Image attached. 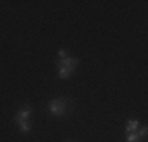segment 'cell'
Segmentation results:
<instances>
[{"mask_svg":"<svg viewBox=\"0 0 148 142\" xmlns=\"http://www.w3.org/2000/svg\"><path fill=\"white\" fill-rule=\"evenodd\" d=\"M137 142H140V141H137Z\"/></svg>","mask_w":148,"mask_h":142,"instance_id":"cell-10","label":"cell"},{"mask_svg":"<svg viewBox=\"0 0 148 142\" xmlns=\"http://www.w3.org/2000/svg\"><path fill=\"white\" fill-rule=\"evenodd\" d=\"M49 111L51 114H54V115H65L66 112V99L63 98H58V99H54V101L49 103Z\"/></svg>","mask_w":148,"mask_h":142,"instance_id":"cell-1","label":"cell"},{"mask_svg":"<svg viewBox=\"0 0 148 142\" xmlns=\"http://www.w3.org/2000/svg\"><path fill=\"white\" fill-rule=\"evenodd\" d=\"M73 71H74L73 68H66V66H58V76L62 77V79H66V77L71 76Z\"/></svg>","mask_w":148,"mask_h":142,"instance_id":"cell-4","label":"cell"},{"mask_svg":"<svg viewBox=\"0 0 148 142\" xmlns=\"http://www.w3.org/2000/svg\"><path fill=\"white\" fill-rule=\"evenodd\" d=\"M137 128H139V122H137V120H131V122H128L126 131H128V133H136Z\"/></svg>","mask_w":148,"mask_h":142,"instance_id":"cell-5","label":"cell"},{"mask_svg":"<svg viewBox=\"0 0 148 142\" xmlns=\"http://www.w3.org/2000/svg\"><path fill=\"white\" fill-rule=\"evenodd\" d=\"M30 114H32V108H30V106H25L22 111L17 112V115L14 117V120H16V122H19V120H29Z\"/></svg>","mask_w":148,"mask_h":142,"instance_id":"cell-3","label":"cell"},{"mask_svg":"<svg viewBox=\"0 0 148 142\" xmlns=\"http://www.w3.org/2000/svg\"><path fill=\"white\" fill-rule=\"evenodd\" d=\"M77 63H79V60L77 59H71V57H65V59H60L57 62L58 66H66V68H73L76 70Z\"/></svg>","mask_w":148,"mask_h":142,"instance_id":"cell-2","label":"cell"},{"mask_svg":"<svg viewBox=\"0 0 148 142\" xmlns=\"http://www.w3.org/2000/svg\"><path fill=\"white\" fill-rule=\"evenodd\" d=\"M137 141H140V137L137 133H129L128 137H126V142H137Z\"/></svg>","mask_w":148,"mask_h":142,"instance_id":"cell-7","label":"cell"},{"mask_svg":"<svg viewBox=\"0 0 148 142\" xmlns=\"http://www.w3.org/2000/svg\"><path fill=\"white\" fill-rule=\"evenodd\" d=\"M16 123L19 125V128H21L22 133H29V131H30V125H29L27 120H19V122H16Z\"/></svg>","mask_w":148,"mask_h":142,"instance_id":"cell-6","label":"cell"},{"mask_svg":"<svg viewBox=\"0 0 148 142\" xmlns=\"http://www.w3.org/2000/svg\"><path fill=\"white\" fill-rule=\"evenodd\" d=\"M58 57H60V59H65V57H66V52L63 51V49H60V51H58Z\"/></svg>","mask_w":148,"mask_h":142,"instance_id":"cell-9","label":"cell"},{"mask_svg":"<svg viewBox=\"0 0 148 142\" xmlns=\"http://www.w3.org/2000/svg\"><path fill=\"white\" fill-rule=\"evenodd\" d=\"M137 134H139L140 139H142V137H145V136H147V126H143L142 130H140V133H137Z\"/></svg>","mask_w":148,"mask_h":142,"instance_id":"cell-8","label":"cell"}]
</instances>
